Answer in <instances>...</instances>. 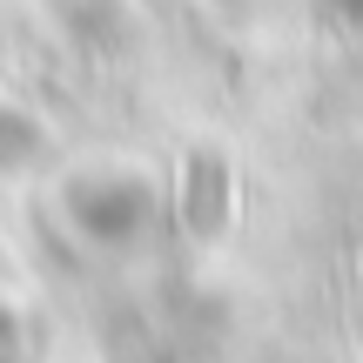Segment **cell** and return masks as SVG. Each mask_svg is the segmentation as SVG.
Here are the masks:
<instances>
[{
  "label": "cell",
  "mask_w": 363,
  "mask_h": 363,
  "mask_svg": "<svg viewBox=\"0 0 363 363\" xmlns=\"http://www.w3.org/2000/svg\"><path fill=\"white\" fill-rule=\"evenodd\" d=\"M74 216L94 235H128L148 222V182H94V195H74Z\"/></svg>",
  "instance_id": "6da1fadb"
},
{
  "label": "cell",
  "mask_w": 363,
  "mask_h": 363,
  "mask_svg": "<svg viewBox=\"0 0 363 363\" xmlns=\"http://www.w3.org/2000/svg\"><path fill=\"white\" fill-rule=\"evenodd\" d=\"M40 155V128L21 115L13 101H0V169H13V162H34Z\"/></svg>",
  "instance_id": "7a4b0ae2"
},
{
  "label": "cell",
  "mask_w": 363,
  "mask_h": 363,
  "mask_svg": "<svg viewBox=\"0 0 363 363\" xmlns=\"http://www.w3.org/2000/svg\"><path fill=\"white\" fill-rule=\"evenodd\" d=\"M216 7H235V0H216Z\"/></svg>",
  "instance_id": "3957f363"
}]
</instances>
